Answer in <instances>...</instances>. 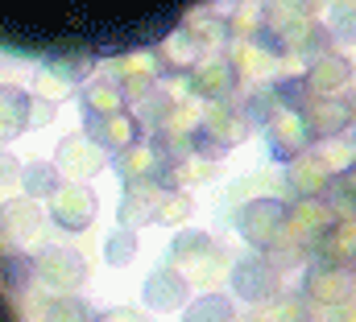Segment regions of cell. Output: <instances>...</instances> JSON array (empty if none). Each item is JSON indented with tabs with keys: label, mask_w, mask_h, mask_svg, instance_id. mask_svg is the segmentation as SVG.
I'll return each mask as SVG.
<instances>
[{
	"label": "cell",
	"mask_w": 356,
	"mask_h": 322,
	"mask_svg": "<svg viewBox=\"0 0 356 322\" xmlns=\"http://www.w3.org/2000/svg\"><path fill=\"white\" fill-rule=\"evenodd\" d=\"M241 228L253 244H273L277 232L286 228V207L282 203H269V198H257L241 211Z\"/></svg>",
	"instance_id": "cell-1"
},
{
	"label": "cell",
	"mask_w": 356,
	"mask_h": 322,
	"mask_svg": "<svg viewBox=\"0 0 356 322\" xmlns=\"http://www.w3.org/2000/svg\"><path fill=\"white\" fill-rule=\"evenodd\" d=\"M50 215H54L63 228L79 232V228H88L91 215H95V194H91L88 186H67V190H58V194H54Z\"/></svg>",
	"instance_id": "cell-2"
},
{
	"label": "cell",
	"mask_w": 356,
	"mask_h": 322,
	"mask_svg": "<svg viewBox=\"0 0 356 322\" xmlns=\"http://www.w3.org/2000/svg\"><path fill=\"white\" fill-rule=\"evenodd\" d=\"M83 256L79 252H63V248H50V252H42V260H38V277L46 281V285H54V289H71V285H79L83 281Z\"/></svg>",
	"instance_id": "cell-3"
},
{
	"label": "cell",
	"mask_w": 356,
	"mask_h": 322,
	"mask_svg": "<svg viewBox=\"0 0 356 322\" xmlns=\"http://www.w3.org/2000/svg\"><path fill=\"white\" fill-rule=\"evenodd\" d=\"M58 169H67L71 178H91V173H99L104 169V149L95 145V141H83V137H71V141H63L58 145Z\"/></svg>",
	"instance_id": "cell-4"
},
{
	"label": "cell",
	"mask_w": 356,
	"mask_h": 322,
	"mask_svg": "<svg viewBox=\"0 0 356 322\" xmlns=\"http://www.w3.org/2000/svg\"><path fill=\"white\" fill-rule=\"evenodd\" d=\"M353 277L348 273H336V264H327V269H315L311 277H307V294L315 298V302H327V306H344L348 298H353Z\"/></svg>",
	"instance_id": "cell-5"
},
{
	"label": "cell",
	"mask_w": 356,
	"mask_h": 322,
	"mask_svg": "<svg viewBox=\"0 0 356 322\" xmlns=\"http://www.w3.org/2000/svg\"><path fill=\"white\" fill-rule=\"evenodd\" d=\"M232 289H236V294H241L245 302H266L269 289H273L269 264H266V260H257V256L241 260V264L232 269Z\"/></svg>",
	"instance_id": "cell-6"
},
{
	"label": "cell",
	"mask_w": 356,
	"mask_h": 322,
	"mask_svg": "<svg viewBox=\"0 0 356 322\" xmlns=\"http://www.w3.org/2000/svg\"><path fill=\"white\" fill-rule=\"evenodd\" d=\"M311 128L319 133V137H332V133H344L348 124H353V103H344V99H332V95H319V99H311Z\"/></svg>",
	"instance_id": "cell-7"
},
{
	"label": "cell",
	"mask_w": 356,
	"mask_h": 322,
	"mask_svg": "<svg viewBox=\"0 0 356 322\" xmlns=\"http://www.w3.org/2000/svg\"><path fill=\"white\" fill-rule=\"evenodd\" d=\"M182 302H186V281L178 273L162 269V273H154L145 281V306L149 310H178Z\"/></svg>",
	"instance_id": "cell-8"
},
{
	"label": "cell",
	"mask_w": 356,
	"mask_h": 322,
	"mask_svg": "<svg viewBox=\"0 0 356 322\" xmlns=\"http://www.w3.org/2000/svg\"><path fill=\"white\" fill-rule=\"evenodd\" d=\"M133 141H137V120L133 116H124V112H112V116H104L99 120V128H95V145L99 149H133Z\"/></svg>",
	"instance_id": "cell-9"
},
{
	"label": "cell",
	"mask_w": 356,
	"mask_h": 322,
	"mask_svg": "<svg viewBox=\"0 0 356 322\" xmlns=\"http://www.w3.org/2000/svg\"><path fill=\"white\" fill-rule=\"evenodd\" d=\"M25 124H29V99H25V91L4 87L0 91V141L17 137Z\"/></svg>",
	"instance_id": "cell-10"
},
{
	"label": "cell",
	"mask_w": 356,
	"mask_h": 322,
	"mask_svg": "<svg viewBox=\"0 0 356 322\" xmlns=\"http://www.w3.org/2000/svg\"><path fill=\"white\" fill-rule=\"evenodd\" d=\"M353 79V62L348 58H319L315 67H311V91H319V95H332L336 87H344V83Z\"/></svg>",
	"instance_id": "cell-11"
},
{
	"label": "cell",
	"mask_w": 356,
	"mask_h": 322,
	"mask_svg": "<svg viewBox=\"0 0 356 322\" xmlns=\"http://www.w3.org/2000/svg\"><path fill=\"white\" fill-rule=\"evenodd\" d=\"M158 198H162V194H158L149 182H141V186H129V198H124V207H120V223H124V228H133V223H145V219L154 215Z\"/></svg>",
	"instance_id": "cell-12"
},
{
	"label": "cell",
	"mask_w": 356,
	"mask_h": 322,
	"mask_svg": "<svg viewBox=\"0 0 356 322\" xmlns=\"http://www.w3.org/2000/svg\"><path fill=\"white\" fill-rule=\"evenodd\" d=\"M182 322H232V302L220 298V294H203V298L182 314Z\"/></svg>",
	"instance_id": "cell-13"
},
{
	"label": "cell",
	"mask_w": 356,
	"mask_h": 322,
	"mask_svg": "<svg viewBox=\"0 0 356 322\" xmlns=\"http://www.w3.org/2000/svg\"><path fill=\"white\" fill-rule=\"evenodd\" d=\"M228 83H232V71H228L224 62H203V67L191 75V87L203 91V95H224Z\"/></svg>",
	"instance_id": "cell-14"
},
{
	"label": "cell",
	"mask_w": 356,
	"mask_h": 322,
	"mask_svg": "<svg viewBox=\"0 0 356 322\" xmlns=\"http://www.w3.org/2000/svg\"><path fill=\"white\" fill-rule=\"evenodd\" d=\"M124 108V95H120V87L116 83H91L88 87V112H104V116H112V112H120Z\"/></svg>",
	"instance_id": "cell-15"
},
{
	"label": "cell",
	"mask_w": 356,
	"mask_h": 322,
	"mask_svg": "<svg viewBox=\"0 0 356 322\" xmlns=\"http://www.w3.org/2000/svg\"><path fill=\"white\" fill-rule=\"evenodd\" d=\"M290 182H294V186H302V194H307V198H315V190L327 182V165H319L315 158L298 161V165L290 169Z\"/></svg>",
	"instance_id": "cell-16"
},
{
	"label": "cell",
	"mask_w": 356,
	"mask_h": 322,
	"mask_svg": "<svg viewBox=\"0 0 356 322\" xmlns=\"http://www.w3.org/2000/svg\"><path fill=\"white\" fill-rule=\"evenodd\" d=\"M269 133L277 137V153H282V158H290V153L302 145V120H298V116H282V120H273Z\"/></svg>",
	"instance_id": "cell-17"
},
{
	"label": "cell",
	"mask_w": 356,
	"mask_h": 322,
	"mask_svg": "<svg viewBox=\"0 0 356 322\" xmlns=\"http://www.w3.org/2000/svg\"><path fill=\"white\" fill-rule=\"evenodd\" d=\"M38 219H42L38 203H13V207L4 211V223H8V232H17V236L33 232V228H38Z\"/></svg>",
	"instance_id": "cell-18"
},
{
	"label": "cell",
	"mask_w": 356,
	"mask_h": 322,
	"mask_svg": "<svg viewBox=\"0 0 356 322\" xmlns=\"http://www.w3.org/2000/svg\"><path fill=\"white\" fill-rule=\"evenodd\" d=\"M104 252H108L112 264H129V256L137 252V236H133V228H120L112 240L104 244Z\"/></svg>",
	"instance_id": "cell-19"
},
{
	"label": "cell",
	"mask_w": 356,
	"mask_h": 322,
	"mask_svg": "<svg viewBox=\"0 0 356 322\" xmlns=\"http://www.w3.org/2000/svg\"><path fill=\"white\" fill-rule=\"evenodd\" d=\"M124 178H149L154 173V153L149 149H124Z\"/></svg>",
	"instance_id": "cell-20"
},
{
	"label": "cell",
	"mask_w": 356,
	"mask_h": 322,
	"mask_svg": "<svg viewBox=\"0 0 356 322\" xmlns=\"http://www.w3.org/2000/svg\"><path fill=\"white\" fill-rule=\"evenodd\" d=\"M46 322H83V306L79 302H54L50 310H46Z\"/></svg>",
	"instance_id": "cell-21"
},
{
	"label": "cell",
	"mask_w": 356,
	"mask_h": 322,
	"mask_svg": "<svg viewBox=\"0 0 356 322\" xmlns=\"http://www.w3.org/2000/svg\"><path fill=\"white\" fill-rule=\"evenodd\" d=\"M25 190H29V194H38V190L58 194V190H54V169H25Z\"/></svg>",
	"instance_id": "cell-22"
},
{
	"label": "cell",
	"mask_w": 356,
	"mask_h": 322,
	"mask_svg": "<svg viewBox=\"0 0 356 322\" xmlns=\"http://www.w3.org/2000/svg\"><path fill=\"white\" fill-rule=\"evenodd\" d=\"M186 215H191V198H175V203L162 207V219H166V223H178V219H186Z\"/></svg>",
	"instance_id": "cell-23"
},
{
	"label": "cell",
	"mask_w": 356,
	"mask_h": 322,
	"mask_svg": "<svg viewBox=\"0 0 356 322\" xmlns=\"http://www.w3.org/2000/svg\"><path fill=\"white\" fill-rule=\"evenodd\" d=\"M21 173V165L8 158V153H0V182H8V178H17Z\"/></svg>",
	"instance_id": "cell-24"
}]
</instances>
